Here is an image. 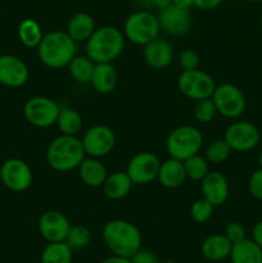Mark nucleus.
<instances>
[{"label": "nucleus", "mask_w": 262, "mask_h": 263, "mask_svg": "<svg viewBox=\"0 0 262 263\" xmlns=\"http://www.w3.org/2000/svg\"><path fill=\"white\" fill-rule=\"evenodd\" d=\"M79 175L82 182L89 187L103 186L108 176L104 164L99 161V158H94V157H89V158L85 157V159L79 166Z\"/></svg>", "instance_id": "21"}, {"label": "nucleus", "mask_w": 262, "mask_h": 263, "mask_svg": "<svg viewBox=\"0 0 262 263\" xmlns=\"http://www.w3.org/2000/svg\"><path fill=\"white\" fill-rule=\"evenodd\" d=\"M200 182L203 198L207 199L213 207H218L226 203L229 197V182L221 172L210 171Z\"/></svg>", "instance_id": "17"}, {"label": "nucleus", "mask_w": 262, "mask_h": 263, "mask_svg": "<svg viewBox=\"0 0 262 263\" xmlns=\"http://www.w3.org/2000/svg\"><path fill=\"white\" fill-rule=\"evenodd\" d=\"M233 243L225 234H213L207 236L202 243V254L208 261L218 262L230 257Z\"/></svg>", "instance_id": "22"}, {"label": "nucleus", "mask_w": 262, "mask_h": 263, "mask_svg": "<svg viewBox=\"0 0 262 263\" xmlns=\"http://www.w3.org/2000/svg\"><path fill=\"white\" fill-rule=\"evenodd\" d=\"M177 87L180 92L193 100H202L212 97L216 82L212 76L200 69L181 71L177 77Z\"/></svg>", "instance_id": "7"}, {"label": "nucleus", "mask_w": 262, "mask_h": 263, "mask_svg": "<svg viewBox=\"0 0 262 263\" xmlns=\"http://www.w3.org/2000/svg\"><path fill=\"white\" fill-rule=\"evenodd\" d=\"M43 36L40 25L32 18L23 20L18 26V39L26 48H38Z\"/></svg>", "instance_id": "28"}, {"label": "nucleus", "mask_w": 262, "mask_h": 263, "mask_svg": "<svg viewBox=\"0 0 262 263\" xmlns=\"http://www.w3.org/2000/svg\"><path fill=\"white\" fill-rule=\"evenodd\" d=\"M213 205L208 202L204 198L195 200L190 208V216H192L193 221L197 223H204L212 217L213 215Z\"/></svg>", "instance_id": "34"}, {"label": "nucleus", "mask_w": 262, "mask_h": 263, "mask_svg": "<svg viewBox=\"0 0 262 263\" xmlns=\"http://www.w3.org/2000/svg\"><path fill=\"white\" fill-rule=\"evenodd\" d=\"M223 0H195L194 7L200 10H212L220 7Z\"/></svg>", "instance_id": "39"}, {"label": "nucleus", "mask_w": 262, "mask_h": 263, "mask_svg": "<svg viewBox=\"0 0 262 263\" xmlns=\"http://www.w3.org/2000/svg\"><path fill=\"white\" fill-rule=\"evenodd\" d=\"M164 263H176V262H174V261H166Z\"/></svg>", "instance_id": "47"}, {"label": "nucleus", "mask_w": 262, "mask_h": 263, "mask_svg": "<svg viewBox=\"0 0 262 263\" xmlns=\"http://www.w3.org/2000/svg\"><path fill=\"white\" fill-rule=\"evenodd\" d=\"M40 61L53 69L63 68L77 55V43L67 31H51L43 36L38 46Z\"/></svg>", "instance_id": "1"}, {"label": "nucleus", "mask_w": 262, "mask_h": 263, "mask_svg": "<svg viewBox=\"0 0 262 263\" xmlns=\"http://www.w3.org/2000/svg\"><path fill=\"white\" fill-rule=\"evenodd\" d=\"M217 115V109L213 103L212 98H205V99L197 100V104L194 107V117L200 123H210Z\"/></svg>", "instance_id": "33"}, {"label": "nucleus", "mask_w": 262, "mask_h": 263, "mask_svg": "<svg viewBox=\"0 0 262 263\" xmlns=\"http://www.w3.org/2000/svg\"><path fill=\"white\" fill-rule=\"evenodd\" d=\"M194 3L195 0H172V4L182 8V9H190L192 7H194Z\"/></svg>", "instance_id": "42"}, {"label": "nucleus", "mask_w": 262, "mask_h": 263, "mask_svg": "<svg viewBox=\"0 0 262 263\" xmlns=\"http://www.w3.org/2000/svg\"><path fill=\"white\" fill-rule=\"evenodd\" d=\"M182 163H184L186 179L194 180V181H202L203 177L210 172V168H208V161L204 157L199 156V153L190 157V158L185 159Z\"/></svg>", "instance_id": "30"}, {"label": "nucleus", "mask_w": 262, "mask_h": 263, "mask_svg": "<svg viewBox=\"0 0 262 263\" xmlns=\"http://www.w3.org/2000/svg\"><path fill=\"white\" fill-rule=\"evenodd\" d=\"M136 4L143 7L144 9H148L149 7H153V0H135Z\"/></svg>", "instance_id": "44"}, {"label": "nucleus", "mask_w": 262, "mask_h": 263, "mask_svg": "<svg viewBox=\"0 0 262 263\" xmlns=\"http://www.w3.org/2000/svg\"><path fill=\"white\" fill-rule=\"evenodd\" d=\"M97 30L95 21L89 13L80 12L72 15L67 25V33L73 39L76 43H86L90 36Z\"/></svg>", "instance_id": "23"}, {"label": "nucleus", "mask_w": 262, "mask_h": 263, "mask_svg": "<svg viewBox=\"0 0 262 263\" xmlns=\"http://www.w3.org/2000/svg\"><path fill=\"white\" fill-rule=\"evenodd\" d=\"M231 152L233 151L225 139H217L212 141L205 149V159L212 164H221L228 161Z\"/></svg>", "instance_id": "31"}, {"label": "nucleus", "mask_w": 262, "mask_h": 263, "mask_svg": "<svg viewBox=\"0 0 262 263\" xmlns=\"http://www.w3.org/2000/svg\"><path fill=\"white\" fill-rule=\"evenodd\" d=\"M211 98L215 103L218 115L226 118H238L246 110V95L233 84H221L216 86Z\"/></svg>", "instance_id": "8"}, {"label": "nucleus", "mask_w": 262, "mask_h": 263, "mask_svg": "<svg viewBox=\"0 0 262 263\" xmlns=\"http://www.w3.org/2000/svg\"><path fill=\"white\" fill-rule=\"evenodd\" d=\"M85 157L86 154L81 139L64 134L54 138L46 151V162L54 171L58 172L79 168Z\"/></svg>", "instance_id": "2"}, {"label": "nucleus", "mask_w": 262, "mask_h": 263, "mask_svg": "<svg viewBox=\"0 0 262 263\" xmlns=\"http://www.w3.org/2000/svg\"><path fill=\"white\" fill-rule=\"evenodd\" d=\"M258 163H259V167L262 168V146H261V151H259V154H258Z\"/></svg>", "instance_id": "45"}, {"label": "nucleus", "mask_w": 262, "mask_h": 263, "mask_svg": "<svg viewBox=\"0 0 262 263\" xmlns=\"http://www.w3.org/2000/svg\"><path fill=\"white\" fill-rule=\"evenodd\" d=\"M30 69L21 58L10 54L0 55V84L8 87H21L28 81Z\"/></svg>", "instance_id": "16"}, {"label": "nucleus", "mask_w": 262, "mask_h": 263, "mask_svg": "<svg viewBox=\"0 0 262 263\" xmlns=\"http://www.w3.org/2000/svg\"><path fill=\"white\" fill-rule=\"evenodd\" d=\"M179 64L182 71H193L199 66V55L193 49H186L179 55Z\"/></svg>", "instance_id": "35"}, {"label": "nucleus", "mask_w": 262, "mask_h": 263, "mask_svg": "<svg viewBox=\"0 0 262 263\" xmlns=\"http://www.w3.org/2000/svg\"><path fill=\"white\" fill-rule=\"evenodd\" d=\"M143 55L149 67L154 69H163L169 67L174 59V48L170 41L157 37L144 45Z\"/></svg>", "instance_id": "18"}, {"label": "nucleus", "mask_w": 262, "mask_h": 263, "mask_svg": "<svg viewBox=\"0 0 262 263\" xmlns=\"http://www.w3.org/2000/svg\"><path fill=\"white\" fill-rule=\"evenodd\" d=\"M252 240L262 249V221L257 222L252 229Z\"/></svg>", "instance_id": "40"}, {"label": "nucleus", "mask_w": 262, "mask_h": 263, "mask_svg": "<svg viewBox=\"0 0 262 263\" xmlns=\"http://www.w3.org/2000/svg\"><path fill=\"white\" fill-rule=\"evenodd\" d=\"M0 179L5 187L14 193H22L31 186L33 175L23 159L9 158L0 167Z\"/></svg>", "instance_id": "10"}, {"label": "nucleus", "mask_w": 262, "mask_h": 263, "mask_svg": "<svg viewBox=\"0 0 262 263\" xmlns=\"http://www.w3.org/2000/svg\"><path fill=\"white\" fill-rule=\"evenodd\" d=\"M103 240L116 256L130 258L141 247V234L126 220H110L103 228Z\"/></svg>", "instance_id": "3"}, {"label": "nucleus", "mask_w": 262, "mask_h": 263, "mask_svg": "<svg viewBox=\"0 0 262 263\" xmlns=\"http://www.w3.org/2000/svg\"><path fill=\"white\" fill-rule=\"evenodd\" d=\"M91 241V233L89 229L84 225H74L69 228L68 234H67L66 243L68 244L69 248L82 249L87 247Z\"/></svg>", "instance_id": "32"}, {"label": "nucleus", "mask_w": 262, "mask_h": 263, "mask_svg": "<svg viewBox=\"0 0 262 263\" xmlns=\"http://www.w3.org/2000/svg\"><path fill=\"white\" fill-rule=\"evenodd\" d=\"M131 263H158L156 254L146 249H138L133 256L130 257Z\"/></svg>", "instance_id": "38"}, {"label": "nucleus", "mask_w": 262, "mask_h": 263, "mask_svg": "<svg viewBox=\"0 0 262 263\" xmlns=\"http://www.w3.org/2000/svg\"><path fill=\"white\" fill-rule=\"evenodd\" d=\"M100 263H131V259L127 258V257H121L113 254L112 257H108V258L103 259Z\"/></svg>", "instance_id": "41"}, {"label": "nucleus", "mask_w": 262, "mask_h": 263, "mask_svg": "<svg viewBox=\"0 0 262 263\" xmlns=\"http://www.w3.org/2000/svg\"><path fill=\"white\" fill-rule=\"evenodd\" d=\"M95 64L97 63L87 55H76L68 64L69 74L77 84H90Z\"/></svg>", "instance_id": "26"}, {"label": "nucleus", "mask_w": 262, "mask_h": 263, "mask_svg": "<svg viewBox=\"0 0 262 263\" xmlns=\"http://www.w3.org/2000/svg\"><path fill=\"white\" fill-rule=\"evenodd\" d=\"M170 5H172V0H153V7H156L159 10L166 9Z\"/></svg>", "instance_id": "43"}, {"label": "nucleus", "mask_w": 262, "mask_h": 263, "mask_svg": "<svg viewBox=\"0 0 262 263\" xmlns=\"http://www.w3.org/2000/svg\"><path fill=\"white\" fill-rule=\"evenodd\" d=\"M248 190L249 194L254 199L262 200V168L259 167L258 170L252 172L248 180Z\"/></svg>", "instance_id": "36"}, {"label": "nucleus", "mask_w": 262, "mask_h": 263, "mask_svg": "<svg viewBox=\"0 0 262 263\" xmlns=\"http://www.w3.org/2000/svg\"><path fill=\"white\" fill-rule=\"evenodd\" d=\"M157 18H158L161 31L175 37L186 35L192 27V17H190L189 9H182L174 4L170 5L166 9L159 10Z\"/></svg>", "instance_id": "14"}, {"label": "nucleus", "mask_w": 262, "mask_h": 263, "mask_svg": "<svg viewBox=\"0 0 262 263\" xmlns=\"http://www.w3.org/2000/svg\"><path fill=\"white\" fill-rule=\"evenodd\" d=\"M41 263H72V249L66 241L49 243L41 253Z\"/></svg>", "instance_id": "29"}, {"label": "nucleus", "mask_w": 262, "mask_h": 263, "mask_svg": "<svg viewBox=\"0 0 262 263\" xmlns=\"http://www.w3.org/2000/svg\"><path fill=\"white\" fill-rule=\"evenodd\" d=\"M231 263H262V249L252 239H243L233 244Z\"/></svg>", "instance_id": "25"}, {"label": "nucleus", "mask_w": 262, "mask_h": 263, "mask_svg": "<svg viewBox=\"0 0 262 263\" xmlns=\"http://www.w3.org/2000/svg\"><path fill=\"white\" fill-rule=\"evenodd\" d=\"M133 184L134 182L131 181L127 172L117 171L108 175L102 187L108 199L120 200L123 199L130 193Z\"/></svg>", "instance_id": "24"}, {"label": "nucleus", "mask_w": 262, "mask_h": 263, "mask_svg": "<svg viewBox=\"0 0 262 263\" xmlns=\"http://www.w3.org/2000/svg\"><path fill=\"white\" fill-rule=\"evenodd\" d=\"M59 107L55 100L46 97H33L26 102L23 115L26 121L35 127H49L57 123Z\"/></svg>", "instance_id": "9"}, {"label": "nucleus", "mask_w": 262, "mask_h": 263, "mask_svg": "<svg viewBox=\"0 0 262 263\" xmlns=\"http://www.w3.org/2000/svg\"><path fill=\"white\" fill-rule=\"evenodd\" d=\"M226 143L233 152H249L258 145L261 133L258 127L248 121L233 122L225 131Z\"/></svg>", "instance_id": "11"}, {"label": "nucleus", "mask_w": 262, "mask_h": 263, "mask_svg": "<svg viewBox=\"0 0 262 263\" xmlns=\"http://www.w3.org/2000/svg\"><path fill=\"white\" fill-rule=\"evenodd\" d=\"M81 141L86 156L102 158L113 151L116 145V135L108 126L97 125L84 134Z\"/></svg>", "instance_id": "12"}, {"label": "nucleus", "mask_w": 262, "mask_h": 263, "mask_svg": "<svg viewBox=\"0 0 262 263\" xmlns=\"http://www.w3.org/2000/svg\"><path fill=\"white\" fill-rule=\"evenodd\" d=\"M158 18L145 9L134 12L126 18L123 35L136 45H146L159 35Z\"/></svg>", "instance_id": "6"}, {"label": "nucleus", "mask_w": 262, "mask_h": 263, "mask_svg": "<svg viewBox=\"0 0 262 263\" xmlns=\"http://www.w3.org/2000/svg\"><path fill=\"white\" fill-rule=\"evenodd\" d=\"M246 2H248V3H261L262 0H246Z\"/></svg>", "instance_id": "46"}, {"label": "nucleus", "mask_w": 262, "mask_h": 263, "mask_svg": "<svg viewBox=\"0 0 262 263\" xmlns=\"http://www.w3.org/2000/svg\"><path fill=\"white\" fill-rule=\"evenodd\" d=\"M125 35L115 26L97 28L86 41V55L95 63H112L123 50Z\"/></svg>", "instance_id": "4"}, {"label": "nucleus", "mask_w": 262, "mask_h": 263, "mask_svg": "<svg viewBox=\"0 0 262 263\" xmlns=\"http://www.w3.org/2000/svg\"><path fill=\"white\" fill-rule=\"evenodd\" d=\"M118 82V74L112 63H97L92 72L90 85L97 92L103 95L115 91Z\"/></svg>", "instance_id": "20"}, {"label": "nucleus", "mask_w": 262, "mask_h": 263, "mask_svg": "<svg viewBox=\"0 0 262 263\" xmlns=\"http://www.w3.org/2000/svg\"><path fill=\"white\" fill-rule=\"evenodd\" d=\"M202 145V133L197 127L190 125L179 126L172 130L166 140V149L169 156L182 162L199 153Z\"/></svg>", "instance_id": "5"}, {"label": "nucleus", "mask_w": 262, "mask_h": 263, "mask_svg": "<svg viewBox=\"0 0 262 263\" xmlns=\"http://www.w3.org/2000/svg\"><path fill=\"white\" fill-rule=\"evenodd\" d=\"M82 123H84V121H82L81 115L73 108L66 107L61 108V110H59L55 125L58 126L59 131L64 135L76 136L81 131Z\"/></svg>", "instance_id": "27"}, {"label": "nucleus", "mask_w": 262, "mask_h": 263, "mask_svg": "<svg viewBox=\"0 0 262 263\" xmlns=\"http://www.w3.org/2000/svg\"><path fill=\"white\" fill-rule=\"evenodd\" d=\"M225 236L231 241V243H238V241L246 239V229L238 221L229 222L225 229Z\"/></svg>", "instance_id": "37"}, {"label": "nucleus", "mask_w": 262, "mask_h": 263, "mask_svg": "<svg viewBox=\"0 0 262 263\" xmlns=\"http://www.w3.org/2000/svg\"><path fill=\"white\" fill-rule=\"evenodd\" d=\"M161 161L152 152H140L128 161L126 172L136 185H146L157 179Z\"/></svg>", "instance_id": "13"}, {"label": "nucleus", "mask_w": 262, "mask_h": 263, "mask_svg": "<svg viewBox=\"0 0 262 263\" xmlns=\"http://www.w3.org/2000/svg\"><path fill=\"white\" fill-rule=\"evenodd\" d=\"M71 223L62 212L55 210L46 211L39 218V231L48 243L66 241Z\"/></svg>", "instance_id": "15"}, {"label": "nucleus", "mask_w": 262, "mask_h": 263, "mask_svg": "<svg viewBox=\"0 0 262 263\" xmlns=\"http://www.w3.org/2000/svg\"><path fill=\"white\" fill-rule=\"evenodd\" d=\"M157 179H158L159 184L167 189H176V187L181 186L186 180L182 161L170 157L169 159L162 162Z\"/></svg>", "instance_id": "19"}]
</instances>
